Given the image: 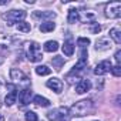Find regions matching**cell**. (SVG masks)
Returning <instances> with one entry per match:
<instances>
[{
	"label": "cell",
	"instance_id": "6da1fadb",
	"mask_svg": "<svg viewBox=\"0 0 121 121\" xmlns=\"http://www.w3.org/2000/svg\"><path fill=\"white\" fill-rule=\"evenodd\" d=\"M93 108H94L93 101L86 98V100H80L74 103L71 108H69V111H70V117H86L93 112Z\"/></svg>",
	"mask_w": 121,
	"mask_h": 121
},
{
	"label": "cell",
	"instance_id": "7a4b0ae2",
	"mask_svg": "<svg viewBox=\"0 0 121 121\" xmlns=\"http://www.w3.org/2000/svg\"><path fill=\"white\" fill-rule=\"evenodd\" d=\"M47 118L50 121H70V111L67 107H58L47 112Z\"/></svg>",
	"mask_w": 121,
	"mask_h": 121
},
{
	"label": "cell",
	"instance_id": "3957f363",
	"mask_svg": "<svg viewBox=\"0 0 121 121\" xmlns=\"http://www.w3.org/2000/svg\"><path fill=\"white\" fill-rule=\"evenodd\" d=\"M27 16V13L24 10H9L7 13L3 14V19L7 22V24H14V23H20L24 20V17Z\"/></svg>",
	"mask_w": 121,
	"mask_h": 121
},
{
	"label": "cell",
	"instance_id": "277c9868",
	"mask_svg": "<svg viewBox=\"0 0 121 121\" xmlns=\"http://www.w3.org/2000/svg\"><path fill=\"white\" fill-rule=\"evenodd\" d=\"M27 58L30 60L31 63H37V61H41L43 58V54H41V47L33 41L29 44V48H27Z\"/></svg>",
	"mask_w": 121,
	"mask_h": 121
},
{
	"label": "cell",
	"instance_id": "5b68a950",
	"mask_svg": "<svg viewBox=\"0 0 121 121\" xmlns=\"http://www.w3.org/2000/svg\"><path fill=\"white\" fill-rule=\"evenodd\" d=\"M121 16V3L112 2L105 6V17L108 19H118Z\"/></svg>",
	"mask_w": 121,
	"mask_h": 121
},
{
	"label": "cell",
	"instance_id": "8992f818",
	"mask_svg": "<svg viewBox=\"0 0 121 121\" xmlns=\"http://www.w3.org/2000/svg\"><path fill=\"white\" fill-rule=\"evenodd\" d=\"M10 78L14 83H26V84H29V77L20 69H16V67H13L10 70Z\"/></svg>",
	"mask_w": 121,
	"mask_h": 121
},
{
	"label": "cell",
	"instance_id": "52a82bcc",
	"mask_svg": "<svg viewBox=\"0 0 121 121\" xmlns=\"http://www.w3.org/2000/svg\"><path fill=\"white\" fill-rule=\"evenodd\" d=\"M111 67H112V64H111L110 60H103L101 63H98V64L95 66L94 74H95V76H104V74H107L108 71H111Z\"/></svg>",
	"mask_w": 121,
	"mask_h": 121
},
{
	"label": "cell",
	"instance_id": "ba28073f",
	"mask_svg": "<svg viewBox=\"0 0 121 121\" xmlns=\"http://www.w3.org/2000/svg\"><path fill=\"white\" fill-rule=\"evenodd\" d=\"M46 86L50 90H53L54 93H57V94H60V93H61V90H63V83H61V80L57 78V77H53V78L47 80Z\"/></svg>",
	"mask_w": 121,
	"mask_h": 121
},
{
	"label": "cell",
	"instance_id": "9c48e42d",
	"mask_svg": "<svg viewBox=\"0 0 121 121\" xmlns=\"http://www.w3.org/2000/svg\"><path fill=\"white\" fill-rule=\"evenodd\" d=\"M17 97H19V103H20L22 105H27V104L30 103V100H31V90H30L29 87H26V88H23V90L17 94Z\"/></svg>",
	"mask_w": 121,
	"mask_h": 121
},
{
	"label": "cell",
	"instance_id": "30bf717a",
	"mask_svg": "<svg viewBox=\"0 0 121 121\" xmlns=\"http://www.w3.org/2000/svg\"><path fill=\"white\" fill-rule=\"evenodd\" d=\"M110 47H111V41L107 37H100L95 41V50L97 51H104V50H108Z\"/></svg>",
	"mask_w": 121,
	"mask_h": 121
},
{
	"label": "cell",
	"instance_id": "8fae6325",
	"mask_svg": "<svg viewBox=\"0 0 121 121\" xmlns=\"http://www.w3.org/2000/svg\"><path fill=\"white\" fill-rule=\"evenodd\" d=\"M90 88H91L90 80H80V81L77 83V86H76V93H77V94H84V93H87Z\"/></svg>",
	"mask_w": 121,
	"mask_h": 121
},
{
	"label": "cell",
	"instance_id": "7c38bea8",
	"mask_svg": "<svg viewBox=\"0 0 121 121\" xmlns=\"http://www.w3.org/2000/svg\"><path fill=\"white\" fill-rule=\"evenodd\" d=\"M63 53L67 56V57H70V56H73V53H74V43H73V40H66L64 41V44H63Z\"/></svg>",
	"mask_w": 121,
	"mask_h": 121
},
{
	"label": "cell",
	"instance_id": "4fadbf2b",
	"mask_svg": "<svg viewBox=\"0 0 121 121\" xmlns=\"http://www.w3.org/2000/svg\"><path fill=\"white\" fill-rule=\"evenodd\" d=\"M80 20V12L77 9H70L69 10V16H67V22L70 24H74Z\"/></svg>",
	"mask_w": 121,
	"mask_h": 121
},
{
	"label": "cell",
	"instance_id": "5bb4252c",
	"mask_svg": "<svg viewBox=\"0 0 121 121\" xmlns=\"http://www.w3.org/2000/svg\"><path fill=\"white\" fill-rule=\"evenodd\" d=\"M108 34H110V39H111L115 44H120V43H121V30H120L118 27H112Z\"/></svg>",
	"mask_w": 121,
	"mask_h": 121
},
{
	"label": "cell",
	"instance_id": "9a60e30c",
	"mask_svg": "<svg viewBox=\"0 0 121 121\" xmlns=\"http://www.w3.org/2000/svg\"><path fill=\"white\" fill-rule=\"evenodd\" d=\"M94 19H95V13H94L93 10H81L80 20L90 23V22H94Z\"/></svg>",
	"mask_w": 121,
	"mask_h": 121
},
{
	"label": "cell",
	"instance_id": "2e32d148",
	"mask_svg": "<svg viewBox=\"0 0 121 121\" xmlns=\"http://www.w3.org/2000/svg\"><path fill=\"white\" fill-rule=\"evenodd\" d=\"M54 29H56V23H53L51 20L43 22V23L40 24V31H43V33H50V31H53Z\"/></svg>",
	"mask_w": 121,
	"mask_h": 121
},
{
	"label": "cell",
	"instance_id": "e0dca14e",
	"mask_svg": "<svg viewBox=\"0 0 121 121\" xmlns=\"http://www.w3.org/2000/svg\"><path fill=\"white\" fill-rule=\"evenodd\" d=\"M33 103H34L36 105H39V107H48V105H50L48 98L41 97V95H34V97H33Z\"/></svg>",
	"mask_w": 121,
	"mask_h": 121
},
{
	"label": "cell",
	"instance_id": "ac0fdd59",
	"mask_svg": "<svg viewBox=\"0 0 121 121\" xmlns=\"http://www.w3.org/2000/svg\"><path fill=\"white\" fill-rule=\"evenodd\" d=\"M44 50L47 53H53V51H57L58 50V43L56 40H48L44 43Z\"/></svg>",
	"mask_w": 121,
	"mask_h": 121
},
{
	"label": "cell",
	"instance_id": "d6986e66",
	"mask_svg": "<svg viewBox=\"0 0 121 121\" xmlns=\"http://www.w3.org/2000/svg\"><path fill=\"white\" fill-rule=\"evenodd\" d=\"M16 101H17V91H10V93L6 95V98H4V104H6L7 107L13 105Z\"/></svg>",
	"mask_w": 121,
	"mask_h": 121
},
{
	"label": "cell",
	"instance_id": "ffe728a7",
	"mask_svg": "<svg viewBox=\"0 0 121 121\" xmlns=\"http://www.w3.org/2000/svg\"><path fill=\"white\" fill-rule=\"evenodd\" d=\"M51 63H53V67L58 71V70H61L63 64H64V58L63 57H60V56H56L51 58Z\"/></svg>",
	"mask_w": 121,
	"mask_h": 121
},
{
	"label": "cell",
	"instance_id": "44dd1931",
	"mask_svg": "<svg viewBox=\"0 0 121 121\" xmlns=\"http://www.w3.org/2000/svg\"><path fill=\"white\" fill-rule=\"evenodd\" d=\"M34 17H40V19H54L56 13L54 12H36Z\"/></svg>",
	"mask_w": 121,
	"mask_h": 121
},
{
	"label": "cell",
	"instance_id": "7402d4cb",
	"mask_svg": "<svg viewBox=\"0 0 121 121\" xmlns=\"http://www.w3.org/2000/svg\"><path fill=\"white\" fill-rule=\"evenodd\" d=\"M16 27H17V30H19V31H22V33H29V31L31 30L30 23H27V22H24V20H23V22H20Z\"/></svg>",
	"mask_w": 121,
	"mask_h": 121
},
{
	"label": "cell",
	"instance_id": "603a6c76",
	"mask_svg": "<svg viewBox=\"0 0 121 121\" xmlns=\"http://www.w3.org/2000/svg\"><path fill=\"white\" fill-rule=\"evenodd\" d=\"M36 73L39 76H48L51 73V69H48L47 66H39V67H36Z\"/></svg>",
	"mask_w": 121,
	"mask_h": 121
},
{
	"label": "cell",
	"instance_id": "cb8c5ba5",
	"mask_svg": "<svg viewBox=\"0 0 121 121\" xmlns=\"http://www.w3.org/2000/svg\"><path fill=\"white\" fill-rule=\"evenodd\" d=\"M90 43H91V41H90V39H87V37H78V39H77V44H78L81 48H86Z\"/></svg>",
	"mask_w": 121,
	"mask_h": 121
},
{
	"label": "cell",
	"instance_id": "d4e9b609",
	"mask_svg": "<svg viewBox=\"0 0 121 121\" xmlns=\"http://www.w3.org/2000/svg\"><path fill=\"white\" fill-rule=\"evenodd\" d=\"M24 118H26V121H37V114L34 111H27L24 114Z\"/></svg>",
	"mask_w": 121,
	"mask_h": 121
},
{
	"label": "cell",
	"instance_id": "484cf974",
	"mask_svg": "<svg viewBox=\"0 0 121 121\" xmlns=\"http://www.w3.org/2000/svg\"><path fill=\"white\" fill-rule=\"evenodd\" d=\"M111 73H112V76H115V77H120L121 76V67L117 64V66H114V67H111Z\"/></svg>",
	"mask_w": 121,
	"mask_h": 121
},
{
	"label": "cell",
	"instance_id": "4316f807",
	"mask_svg": "<svg viewBox=\"0 0 121 121\" xmlns=\"http://www.w3.org/2000/svg\"><path fill=\"white\" fill-rule=\"evenodd\" d=\"M114 57H115V61H117V64L120 66V61H121V50H118V51L115 53V56H114Z\"/></svg>",
	"mask_w": 121,
	"mask_h": 121
},
{
	"label": "cell",
	"instance_id": "83f0119b",
	"mask_svg": "<svg viewBox=\"0 0 121 121\" xmlns=\"http://www.w3.org/2000/svg\"><path fill=\"white\" fill-rule=\"evenodd\" d=\"M100 30H101V26H100V24H97V26L93 27V33H98Z\"/></svg>",
	"mask_w": 121,
	"mask_h": 121
},
{
	"label": "cell",
	"instance_id": "f1b7e54d",
	"mask_svg": "<svg viewBox=\"0 0 121 121\" xmlns=\"http://www.w3.org/2000/svg\"><path fill=\"white\" fill-rule=\"evenodd\" d=\"M7 3H9V0H0V4H2V6L3 4H7Z\"/></svg>",
	"mask_w": 121,
	"mask_h": 121
},
{
	"label": "cell",
	"instance_id": "f546056e",
	"mask_svg": "<svg viewBox=\"0 0 121 121\" xmlns=\"http://www.w3.org/2000/svg\"><path fill=\"white\" fill-rule=\"evenodd\" d=\"M24 2H26L27 4H33V3H34V0H24Z\"/></svg>",
	"mask_w": 121,
	"mask_h": 121
},
{
	"label": "cell",
	"instance_id": "4dcf8cb0",
	"mask_svg": "<svg viewBox=\"0 0 121 121\" xmlns=\"http://www.w3.org/2000/svg\"><path fill=\"white\" fill-rule=\"evenodd\" d=\"M4 86V81H3V77H0V87Z\"/></svg>",
	"mask_w": 121,
	"mask_h": 121
},
{
	"label": "cell",
	"instance_id": "1f68e13d",
	"mask_svg": "<svg viewBox=\"0 0 121 121\" xmlns=\"http://www.w3.org/2000/svg\"><path fill=\"white\" fill-rule=\"evenodd\" d=\"M0 121H4V115L3 114H0Z\"/></svg>",
	"mask_w": 121,
	"mask_h": 121
},
{
	"label": "cell",
	"instance_id": "d6a6232c",
	"mask_svg": "<svg viewBox=\"0 0 121 121\" xmlns=\"http://www.w3.org/2000/svg\"><path fill=\"white\" fill-rule=\"evenodd\" d=\"M0 105H2V98H0Z\"/></svg>",
	"mask_w": 121,
	"mask_h": 121
}]
</instances>
